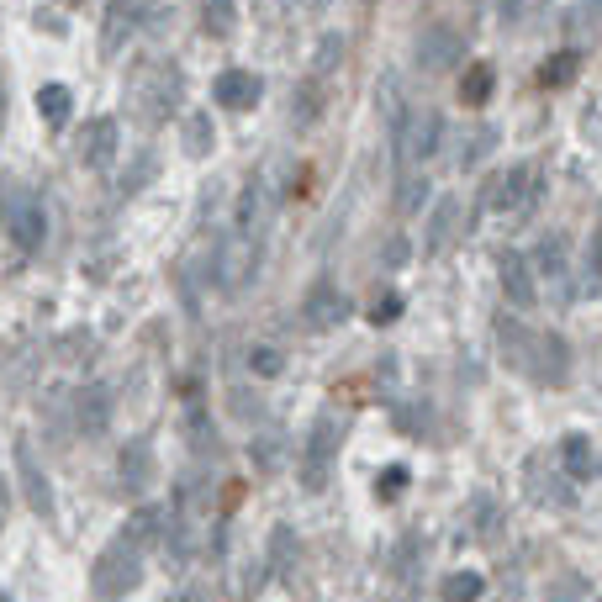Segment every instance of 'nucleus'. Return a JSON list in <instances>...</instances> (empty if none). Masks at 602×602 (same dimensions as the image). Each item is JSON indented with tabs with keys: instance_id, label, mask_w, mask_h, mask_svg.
<instances>
[{
	"instance_id": "nucleus-1",
	"label": "nucleus",
	"mask_w": 602,
	"mask_h": 602,
	"mask_svg": "<svg viewBox=\"0 0 602 602\" xmlns=\"http://www.w3.org/2000/svg\"><path fill=\"white\" fill-rule=\"evenodd\" d=\"M143 581V555H138V544L133 539H117V544H106V550L96 555V571H90V587H96L101 602H117L127 597Z\"/></svg>"
},
{
	"instance_id": "nucleus-2",
	"label": "nucleus",
	"mask_w": 602,
	"mask_h": 602,
	"mask_svg": "<svg viewBox=\"0 0 602 602\" xmlns=\"http://www.w3.org/2000/svg\"><path fill=\"white\" fill-rule=\"evenodd\" d=\"M439 138H444V117L439 111H428V106H412L407 117L391 127V143H397V164H418L428 154H439Z\"/></svg>"
},
{
	"instance_id": "nucleus-3",
	"label": "nucleus",
	"mask_w": 602,
	"mask_h": 602,
	"mask_svg": "<svg viewBox=\"0 0 602 602\" xmlns=\"http://www.w3.org/2000/svg\"><path fill=\"white\" fill-rule=\"evenodd\" d=\"M333 455H338V423H333V418H317L307 449L296 455V476H301V486H307V492H328Z\"/></svg>"
},
{
	"instance_id": "nucleus-4",
	"label": "nucleus",
	"mask_w": 602,
	"mask_h": 602,
	"mask_svg": "<svg viewBox=\"0 0 602 602\" xmlns=\"http://www.w3.org/2000/svg\"><path fill=\"white\" fill-rule=\"evenodd\" d=\"M254 270H259V243L249 238V233H228L217 243V265H212V275H217V286L222 291H243L254 280Z\"/></svg>"
},
{
	"instance_id": "nucleus-5",
	"label": "nucleus",
	"mask_w": 602,
	"mask_h": 602,
	"mask_svg": "<svg viewBox=\"0 0 602 602\" xmlns=\"http://www.w3.org/2000/svg\"><path fill=\"white\" fill-rule=\"evenodd\" d=\"M6 233L16 243V254H37L48 243V212H43V201L27 196V191H16L11 206H6Z\"/></svg>"
},
{
	"instance_id": "nucleus-6",
	"label": "nucleus",
	"mask_w": 602,
	"mask_h": 602,
	"mask_svg": "<svg viewBox=\"0 0 602 602\" xmlns=\"http://www.w3.org/2000/svg\"><path fill=\"white\" fill-rule=\"evenodd\" d=\"M418 64L428 69V74H439V69H455L460 59H465V37L449 27V22H428L423 32H418Z\"/></svg>"
},
{
	"instance_id": "nucleus-7",
	"label": "nucleus",
	"mask_w": 602,
	"mask_h": 602,
	"mask_svg": "<svg viewBox=\"0 0 602 602\" xmlns=\"http://www.w3.org/2000/svg\"><path fill=\"white\" fill-rule=\"evenodd\" d=\"M534 169L529 164H513V169H497L492 180H486V206H492V212H513V206H523V212H529L534 206Z\"/></svg>"
},
{
	"instance_id": "nucleus-8",
	"label": "nucleus",
	"mask_w": 602,
	"mask_h": 602,
	"mask_svg": "<svg viewBox=\"0 0 602 602\" xmlns=\"http://www.w3.org/2000/svg\"><path fill=\"white\" fill-rule=\"evenodd\" d=\"M349 296L333 286V280H317V286L307 291V301H301V317L317 328V333H328V328H338V323H349Z\"/></svg>"
},
{
	"instance_id": "nucleus-9",
	"label": "nucleus",
	"mask_w": 602,
	"mask_h": 602,
	"mask_svg": "<svg viewBox=\"0 0 602 602\" xmlns=\"http://www.w3.org/2000/svg\"><path fill=\"white\" fill-rule=\"evenodd\" d=\"M11 465H16V476H22L27 507H32L37 518H53V486H48V476H43V470H37V460H32L27 439H16V444H11Z\"/></svg>"
},
{
	"instance_id": "nucleus-10",
	"label": "nucleus",
	"mask_w": 602,
	"mask_h": 602,
	"mask_svg": "<svg viewBox=\"0 0 602 602\" xmlns=\"http://www.w3.org/2000/svg\"><path fill=\"white\" fill-rule=\"evenodd\" d=\"M117 143H122V133H117V122L111 117H90L85 127H80V164H90V169H106L111 159H117Z\"/></svg>"
},
{
	"instance_id": "nucleus-11",
	"label": "nucleus",
	"mask_w": 602,
	"mask_h": 602,
	"mask_svg": "<svg viewBox=\"0 0 602 602\" xmlns=\"http://www.w3.org/2000/svg\"><path fill=\"white\" fill-rule=\"evenodd\" d=\"M117 476H122V486H127L133 497H143L148 486H154L159 465H154V449H148V439H127V444H122V455H117Z\"/></svg>"
},
{
	"instance_id": "nucleus-12",
	"label": "nucleus",
	"mask_w": 602,
	"mask_h": 602,
	"mask_svg": "<svg viewBox=\"0 0 602 602\" xmlns=\"http://www.w3.org/2000/svg\"><path fill=\"white\" fill-rule=\"evenodd\" d=\"M212 96H217V106H228V111H249V106H259V96H265V80L249 74V69H222Z\"/></svg>"
},
{
	"instance_id": "nucleus-13",
	"label": "nucleus",
	"mask_w": 602,
	"mask_h": 602,
	"mask_svg": "<svg viewBox=\"0 0 602 602\" xmlns=\"http://www.w3.org/2000/svg\"><path fill=\"white\" fill-rule=\"evenodd\" d=\"M74 418H80L85 434H106V428H111V386H101V381L80 386V397H74Z\"/></svg>"
},
{
	"instance_id": "nucleus-14",
	"label": "nucleus",
	"mask_w": 602,
	"mask_h": 602,
	"mask_svg": "<svg viewBox=\"0 0 602 602\" xmlns=\"http://www.w3.org/2000/svg\"><path fill=\"white\" fill-rule=\"evenodd\" d=\"M502 291H507V301H513V307H523V312H529L534 301H539L534 270H529V259H523V254H502Z\"/></svg>"
},
{
	"instance_id": "nucleus-15",
	"label": "nucleus",
	"mask_w": 602,
	"mask_h": 602,
	"mask_svg": "<svg viewBox=\"0 0 602 602\" xmlns=\"http://www.w3.org/2000/svg\"><path fill=\"white\" fill-rule=\"evenodd\" d=\"M534 354H539V381H550V386H566V375H571V349H566V338L560 333H539L534 338Z\"/></svg>"
},
{
	"instance_id": "nucleus-16",
	"label": "nucleus",
	"mask_w": 602,
	"mask_h": 602,
	"mask_svg": "<svg viewBox=\"0 0 602 602\" xmlns=\"http://www.w3.org/2000/svg\"><path fill=\"white\" fill-rule=\"evenodd\" d=\"M560 465H566L571 481H592V470H597L592 439L587 434H566V439H560Z\"/></svg>"
},
{
	"instance_id": "nucleus-17",
	"label": "nucleus",
	"mask_w": 602,
	"mask_h": 602,
	"mask_svg": "<svg viewBox=\"0 0 602 602\" xmlns=\"http://www.w3.org/2000/svg\"><path fill=\"white\" fill-rule=\"evenodd\" d=\"M455 222H460V196H444L428 217V238H423V254H439L449 238H455Z\"/></svg>"
},
{
	"instance_id": "nucleus-18",
	"label": "nucleus",
	"mask_w": 602,
	"mask_h": 602,
	"mask_svg": "<svg viewBox=\"0 0 602 602\" xmlns=\"http://www.w3.org/2000/svg\"><path fill=\"white\" fill-rule=\"evenodd\" d=\"M317 117H323V80H301L296 85V96H291V122H301V127H312Z\"/></svg>"
},
{
	"instance_id": "nucleus-19",
	"label": "nucleus",
	"mask_w": 602,
	"mask_h": 602,
	"mask_svg": "<svg viewBox=\"0 0 602 602\" xmlns=\"http://www.w3.org/2000/svg\"><path fill=\"white\" fill-rule=\"evenodd\" d=\"M69 106H74L69 85H37V117H43L48 127H64L69 122Z\"/></svg>"
},
{
	"instance_id": "nucleus-20",
	"label": "nucleus",
	"mask_w": 602,
	"mask_h": 602,
	"mask_svg": "<svg viewBox=\"0 0 602 602\" xmlns=\"http://www.w3.org/2000/svg\"><path fill=\"white\" fill-rule=\"evenodd\" d=\"M164 523H169L164 507H138V513L127 518V534H122V539H133L138 550H143V544H154V539L164 534Z\"/></svg>"
},
{
	"instance_id": "nucleus-21",
	"label": "nucleus",
	"mask_w": 602,
	"mask_h": 602,
	"mask_svg": "<svg viewBox=\"0 0 602 602\" xmlns=\"http://www.w3.org/2000/svg\"><path fill=\"white\" fill-rule=\"evenodd\" d=\"M233 27H238L233 0H201V32L206 37H233Z\"/></svg>"
},
{
	"instance_id": "nucleus-22",
	"label": "nucleus",
	"mask_w": 602,
	"mask_h": 602,
	"mask_svg": "<svg viewBox=\"0 0 602 602\" xmlns=\"http://www.w3.org/2000/svg\"><path fill=\"white\" fill-rule=\"evenodd\" d=\"M265 217H270L265 185H249V191H243V201H238V233L254 238V228H265Z\"/></svg>"
},
{
	"instance_id": "nucleus-23",
	"label": "nucleus",
	"mask_w": 602,
	"mask_h": 602,
	"mask_svg": "<svg viewBox=\"0 0 602 602\" xmlns=\"http://www.w3.org/2000/svg\"><path fill=\"white\" fill-rule=\"evenodd\" d=\"M481 592H486V576L481 571H455V576H444V587H439L444 602H476Z\"/></svg>"
},
{
	"instance_id": "nucleus-24",
	"label": "nucleus",
	"mask_w": 602,
	"mask_h": 602,
	"mask_svg": "<svg viewBox=\"0 0 602 602\" xmlns=\"http://www.w3.org/2000/svg\"><path fill=\"white\" fill-rule=\"evenodd\" d=\"M486 96H492V64H470L465 80H460V101L465 106H486Z\"/></svg>"
},
{
	"instance_id": "nucleus-25",
	"label": "nucleus",
	"mask_w": 602,
	"mask_h": 602,
	"mask_svg": "<svg viewBox=\"0 0 602 602\" xmlns=\"http://www.w3.org/2000/svg\"><path fill=\"white\" fill-rule=\"evenodd\" d=\"M576 69H581V53H555V59H544V69H539V80L550 85V90H560V85H571L576 80Z\"/></svg>"
},
{
	"instance_id": "nucleus-26",
	"label": "nucleus",
	"mask_w": 602,
	"mask_h": 602,
	"mask_svg": "<svg viewBox=\"0 0 602 602\" xmlns=\"http://www.w3.org/2000/svg\"><path fill=\"white\" fill-rule=\"evenodd\" d=\"M212 143H217V133H212V117L206 111H196L191 122H185V154H212Z\"/></svg>"
},
{
	"instance_id": "nucleus-27",
	"label": "nucleus",
	"mask_w": 602,
	"mask_h": 602,
	"mask_svg": "<svg viewBox=\"0 0 602 602\" xmlns=\"http://www.w3.org/2000/svg\"><path fill=\"white\" fill-rule=\"evenodd\" d=\"M338 59H344V37L328 32L323 43H317V53H312V74H317V80H328V74L338 69Z\"/></svg>"
},
{
	"instance_id": "nucleus-28",
	"label": "nucleus",
	"mask_w": 602,
	"mask_h": 602,
	"mask_svg": "<svg viewBox=\"0 0 602 602\" xmlns=\"http://www.w3.org/2000/svg\"><path fill=\"white\" fill-rule=\"evenodd\" d=\"M296 555H301V544H296V534L286 529V523H280V529L270 534V566H275V571H286Z\"/></svg>"
},
{
	"instance_id": "nucleus-29",
	"label": "nucleus",
	"mask_w": 602,
	"mask_h": 602,
	"mask_svg": "<svg viewBox=\"0 0 602 602\" xmlns=\"http://www.w3.org/2000/svg\"><path fill=\"white\" fill-rule=\"evenodd\" d=\"M249 460H254L259 470H280V460H286V449H280V434L254 439V444H249Z\"/></svg>"
},
{
	"instance_id": "nucleus-30",
	"label": "nucleus",
	"mask_w": 602,
	"mask_h": 602,
	"mask_svg": "<svg viewBox=\"0 0 602 602\" xmlns=\"http://www.w3.org/2000/svg\"><path fill=\"white\" fill-rule=\"evenodd\" d=\"M402 486H407V465H386L381 476H375V497H381V502H397Z\"/></svg>"
},
{
	"instance_id": "nucleus-31",
	"label": "nucleus",
	"mask_w": 602,
	"mask_h": 602,
	"mask_svg": "<svg viewBox=\"0 0 602 602\" xmlns=\"http://www.w3.org/2000/svg\"><path fill=\"white\" fill-rule=\"evenodd\" d=\"M127 16H133V6H127V0H117V6H111V27H106V43H101L106 53H117V48H122V27L133 32V22H127Z\"/></svg>"
},
{
	"instance_id": "nucleus-32",
	"label": "nucleus",
	"mask_w": 602,
	"mask_h": 602,
	"mask_svg": "<svg viewBox=\"0 0 602 602\" xmlns=\"http://www.w3.org/2000/svg\"><path fill=\"white\" fill-rule=\"evenodd\" d=\"M539 270L544 275H566V243H560V238H544L539 243Z\"/></svg>"
},
{
	"instance_id": "nucleus-33",
	"label": "nucleus",
	"mask_w": 602,
	"mask_h": 602,
	"mask_svg": "<svg viewBox=\"0 0 602 602\" xmlns=\"http://www.w3.org/2000/svg\"><path fill=\"white\" fill-rule=\"evenodd\" d=\"M428 191H434L428 180H412V175H407V180H402V196H397V206H402V212L412 217V212H418V206L428 201Z\"/></svg>"
},
{
	"instance_id": "nucleus-34",
	"label": "nucleus",
	"mask_w": 602,
	"mask_h": 602,
	"mask_svg": "<svg viewBox=\"0 0 602 602\" xmlns=\"http://www.w3.org/2000/svg\"><path fill=\"white\" fill-rule=\"evenodd\" d=\"M397 312H402V296H397V291H386V296H375L370 323H375V328H386V323H397Z\"/></svg>"
},
{
	"instance_id": "nucleus-35",
	"label": "nucleus",
	"mask_w": 602,
	"mask_h": 602,
	"mask_svg": "<svg viewBox=\"0 0 602 602\" xmlns=\"http://www.w3.org/2000/svg\"><path fill=\"white\" fill-rule=\"evenodd\" d=\"M249 365H254L259 375H280V349H270V344L249 349Z\"/></svg>"
},
{
	"instance_id": "nucleus-36",
	"label": "nucleus",
	"mask_w": 602,
	"mask_h": 602,
	"mask_svg": "<svg viewBox=\"0 0 602 602\" xmlns=\"http://www.w3.org/2000/svg\"><path fill=\"white\" fill-rule=\"evenodd\" d=\"M397 423L407 428V434H423V428H428V407L418 412V407H397Z\"/></svg>"
},
{
	"instance_id": "nucleus-37",
	"label": "nucleus",
	"mask_w": 602,
	"mask_h": 602,
	"mask_svg": "<svg viewBox=\"0 0 602 602\" xmlns=\"http://www.w3.org/2000/svg\"><path fill=\"white\" fill-rule=\"evenodd\" d=\"M407 254H412V249H407V238H391V243H386V265H391V270H402V265H407Z\"/></svg>"
},
{
	"instance_id": "nucleus-38",
	"label": "nucleus",
	"mask_w": 602,
	"mask_h": 602,
	"mask_svg": "<svg viewBox=\"0 0 602 602\" xmlns=\"http://www.w3.org/2000/svg\"><path fill=\"white\" fill-rule=\"evenodd\" d=\"M587 265H592V275L602 280V228L592 233V249H587Z\"/></svg>"
},
{
	"instance_id": "nucleus-39",
	"label": "nucleus",
	"mask_w": 602,
	"mask_h": 602,
	"mask_svg": "<svg viewBox=\"0 0 602 602\" xmlns=\"http://www.w3.org/2000/svg\"><path fill=\"white\" fill-rule=\"evenodd\" d=\"M518 6H523V0H497V16H502V22H518Z\"/></svg>"
},
{
	"instance_id": "nucleus-40",
	"label": "nucleus",
	"mask_w": 602,
	"mask_h": 602,
	"mask_svg": "<svg viewBox=\"0 0 602 602\" xmlns=\"http://www.w3.org/2000/svg\"><path fill=\"white\" fill-rule=\"evenodd\" d=\"M169 602H191V597H169Z\"/></svg>"
}]
</instances>
